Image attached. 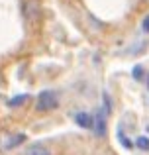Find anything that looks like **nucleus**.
Segmentation results:
<instances>
[{"label": "nucleus", "mask_w": 149, "mask_h": 155, "mask_svg": "<svg viewBox=\"0 0 149 155\" xmlns=\"http://www.w3.org/2000/svg\"><path fill=\"white\" fill-rule=\"evenodd\" d=\"M59 106V94L55 91H41L35 100V108L39 112H51Z\"/></svg>", "instance_id": "obj_1"}, {"label": "nucleus", "mask_w": 149, "mask_h": 155, "mask_svg": "<svg viewBox=\"0 0 149 155\" xmlns=\"http://www.w3.org/2000/svg\"><path fill=\"white\" fill-rule=\"evenodd\" d=\"M26 141V134H12V132H2L0 134V153L2 151H12L18 145Z\"/></svg>", "instance_id": "obj_2"}, {"label": "nucleus", "mask_w": 149, "mask_h": 155, "mask_svg": "<svg viewBox=\"0 0 149 155\" xmlns=\"http://www.w3.org/2000/svg\"><path fill=\"white\" fill-rule=\"evenodd\" d=\"M75 122H76V126H80V128H84V130L94 128V116L88 114V112H79L75 116Z\"/></svg>", "instance_id": "obj_3"}, {"label": "nucleus", "mask_w": 149, "mask_h": 155, "mask_svg": "<svg viewBox=\"0 0 149 155\" xmlns=\"http://www.w3.org/2000/svg\"><path fill=\"white\" fill-rule=\"evenodd\" d=\"M96 136H104L106 134V112L104 110H98V114L94 116V128Z\"/></svg>", "instance_id": "obj_4"}, {"label": "nucleus", "mask_w": 149, "mask_h": 155, "mask_svg": "<svg viewBox=\"0 0 149 155\" xmlns=\"http://www.w3.org/2000/svg\"><path fill=\"white\" fill-rule=\"evenodd\" d=\"M24 155H53V153L43 143H30L26 147V151H24Z\"/></svg>", "instance_id": "obj_5"}, {"label": "nucleus", "mask_w": 149, "mask_h": 155, "mask_svg": "<svg viewBox=\"0 0 149 155\" xmlns=\"http://www.w3.org/2000/svg\"><path fill=\"white\" fill-rule=\"evenodd\" d=\"M28 100H30V96H28V94H20V96H14V98H12L10 102H8V106H12V108H14V106H16V108H18V106L26 104Z\"/></svg>", "instance_id": "obj_6"}, {"label": "nucleus", "mask_w": 149, "mask_h": 155, "mask_svg": "<svg viewBox=\"0 0 149 155\" xmlns=\"http://www.w3.org/2000/svg\"><path fill=\"white\" fill-rule=\"evenodd\" d=\"M135 145H138L141 151H147V149H149V137H147V136H139V137H135Z\"/></svg>", "instance_id": "obj_7"}, {"label": "nucleus", "mask_w": 149, "mask_h": 155, "mask_svg": "<svg viewBox=\"0 0 149 155\" xmlns=\"http://www.w3.org/2000/svg\"><path fill=\"white\" fill-rule=\"evenodd\" d=\"M143 77H145L143 67H141V65H135V67H134V79H135V81H141Z\"/></svg>", "instance_id": "obj_8"}, {"label": "nucleus", "mask_w": 149, "mask_h": 155, "mask_svg": "<svg viewBox=\"0 0 149 155\" xmlns=\"http://www.w3.org/2000/svg\"><path fill=\"white\" fill-rule=\"evenodd\" d=\"M102 98H104V112L110 114L112 112V100H110V96H108V92H104Z\"/></svg>", "instance_id": "obj_9"}, {"label": "nucleus", "mask_w": 149, "mask_h": 155, "mask_svg": "<svg viewBox=\"0 0 149 155\" xmlns=\"http://www.w3.org/2000/svg\"><path fill=\"white\" fill-rule=\"evenodd\" d=\"M118 137H120V141H122V145H124V147H131V145H134L131 141H128V137L124 136V132H122V130H118Z\"/></svg>", "instance_id": "obj_10"}, {"label": "nucleus", "mask_w": 149, "mask_h": 155, "mask_svg": "<svg viewBox=\"0 0 149 155\" xmlns=\"http://www.w3.org/2000/svg\"><path fill=\"white\" fill-rule=\"evenodd\" d=\"M141 28H143V31H145V34H149V16H145V18H143Z\"/></svg>", "instance_id": "obj_11"}, {"label": "nucleus", "mask_w": 149, "mask_h": 155, "mask_svg": "<svg viewBox=\"0 0 149 155\" xmlns=\"http://www.w3.org/2000/svg\"><path fill=\"white\" fill-rule=\"evenodd\" d=\"M145 83H147V88H149V75L145 77Z\"/></svg>", "instance_id": "obj_12"}]
</instances>
